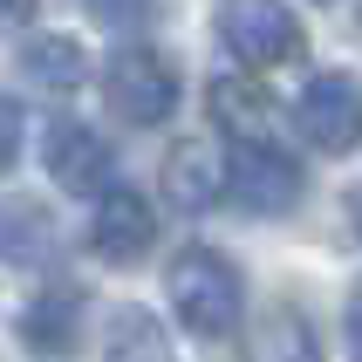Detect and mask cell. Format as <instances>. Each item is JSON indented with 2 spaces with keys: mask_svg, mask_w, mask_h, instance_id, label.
<instances>
[{
  "mask_svg": "<svg viewBox=\"0 0 362 362\" xmlns=\"http://www.w3.org/2000/svg\"><path fill=\"white\" fill-rule=\"evenodd\" d=\"M164 294H171V315H178L199 342H226V335L246 322V281H240V267L226 260L219 246H185V253H171Z\"/></svg>",
  "mask_w": 362,
  "mask_h": 362,
  "instance_id": "6da1fadb",
  "label": "cell"
},
{
  "mask_svg": "<svg viewBox=\"0 0 362 362\" xmlns=\"http://www.w3.org/2000/svg\"><path fill=\"white\" fill-rule=\"evenodd\" d=\"M103 103H110L117 123H137V130L144 123H164L178 110V69H171V55L144 48V41L117 48L103 62Z\"/></svg>",
  "mask_w": 362,
  "mask_h": 362,
  "instance_id": "7a4b0ae2",
  "label": "cell"
},
{
  "mask_svg": "<svg viewBox=\"0 0 362 362\" xmlns=\"http://www.w3.org/2000/svg\"><path fill=\"white\" fill-rule=\"evenodd\" d=\"M219 41L240 69H281V62H301L308 48L287 0H219Z\"/></svg>",
  "mask_w": 362,
  "mask_h": 362,
  "instance_id": "3957f363",
  "label": "cell"
},
{
  "mask_svg": "<svg viewBox=\"0 0 362 362\" xmlns=\"http://www.w3.org/2000/svg\"><path fill=\"white\" fill-rule=\"evenodd\" d=\"M226 199L240 205V212H253V219H281L301 199V171L267 137H240V151L226 158Z\"/></svg>",
  "mask_w": 362,
  "mask_h": 362,
  "instance_id": "277c9868",
  "label": "cell"
},
{
  "mask_svg": "<svg viewBox=\"0 0 362 362\" xmlns=\"http://www.w3.org/2000/svg\"><path fill=\"white\" fill-rule=\"evenodd\" d=\"M294 123H301V137L322 151V158H342L362 144V82L349 69H322V76H308L301 103H294Z\"/></svg>",
  "mask_w": 362,
  "mask_h": 362,
  "instance_id": "5b68a950",
  "label": "cell"
},
{
  "mask_svg": "<svg viewBox=\"0 0 362 362\" xmlns=\"http://www.w3.org/2000/svg\"><path fill=\"white\" fill-rule=\"evenodd\" d=\"M41 164H48V178H55L69 199H103V192H110V171H117L110 144H103L89 123H76V117H55V123H48Z\"/></svg>",
  "mask_w": 362,
  "mask_h": 362,
  "instance_id": "8992f818",
  "label": "cell"
},
{
  "mask_svg": "<svg viewBox=\"0 0 362 362\" xmlns=\"http://www.w3.org/2000/svg\"><path fill=\"white\" fill-rule=\"evenodd\" d=\"M89 246H96L110 267H137L151 246H158V205L130 192V185H110L96 199V226H89Z\"/></svg>",
  "mask_w": 362,
  "mask_h": 362,
  "instance_id": "52a82bcc",
  "label": "cell"
},
{
  "mask_svg": "<svg viewBox=\"0 0 362 362\" xmlns=\"http://www.w3.org/2000/svg\"><path fill=\"white\" fill-rule=\"evenodd\" d=\"M205 110H212V123H219L226 137H267L274 130V117H281V103H274V89L260 82V69H246V76H219L212 89H205Z\"/></svg>",
  "mask_w": 362,
  "mask_h": 362,
  "instance_id": "ba28073f",
  "label": "cell"
},
{
  "mask_svg": "<svg viewBox=\"0 0 362 362\" xmlns=\"http://www.w3.org/2000/svg\"><path fill=\"white\" fill-rule=\"evenodd\" d=\"M164 199L178 205V212H212L226 199V164L212 144H171V158H164Z\"/></svg>",
  "mask_w": 362,
  "mask_h": 362,
  "instance_id": "9c48e42d",
  "label": "cell"
},
{
  "mask_svg": "<svg viewBox=\"0 0 362 362\" xmlns=\"http://www.w3.org/2000/svg\"><path fill=\"white\" fill-rule=\"evenodd\" d=\"M246 362H322V342H315V322H308L294 301H274L246 335Z\"/></svg>",
  "mask_w": 362,
  "mask_h": 362,
  "instance_id": "30bf717a",
  "label": "cell"
},
{
  "mask_svg": "<svg viewBox=\"0 0 362 362\" xmlns=\"http://www.w3.org/2000/svg\"><path fill=\"white\" fill-rule=\"evenodd\" d=\"M82 335V294L76 287H48L35 294V308L21 315V342L35 349V356H69Z\"/></svg>",
  "mask_w": 362,
  "mask_h": 362,
  "instance_id": "8fae6325",
  "label": "cell"
},
{
  "mask_svg": "<svg viewBox=\"0 0 362 362\" xmlns=\"http://www.w3.org/2000/svg\"><path fill=\"white\" fill-rule=\"evenodd\" d=\"M0 260L7 267H48L55 260V219L35 199H7L0 205Z\"/></svg>",
  "mask_w": 362,
  "mask_h": 362,
  "instance_id": "7c38bea8",
  "label": "cell"
},
{
  "mask_svg": "<svg viewBox=\"0 0 362 362\" xmlns=\"http://www.w3.org/2000/svg\"><path fill=\"white\" fill-rule=\"evenodd\" d=\"M21 76L41 82V89H55V96H69V89L89 82V55L69 35H35V41H21Z\"/></svg>",
  "mask_w": 362,
  "mask_h": 362,
  "instance_id": "4fadbf2b",
  "label": "cell"
},
{
  "mask_svg": "<svg viewBox=\"0 0 362 362\" xmlns=\"http://www.w3.org/2000/svg\"><path fill=\"white\" fill-rule=\"evenodd\" d=\"M103 362H171V335L151 308H117L103 335Z\"/></svg>",
  "mask_w": 362,
  "mask_h": 362,
  "instance_id": "5bb4252c",
  "label": "cell"
},
{
  "mask_svg": "<svg viewBox=\"0 0 362 362\" xmlns=\"http://www.w3.org/2000/svg\"><path fill=\"white\" fill-rule=\"evenodd\" d=\"M171 0H89V14L103 28H144V21H158Z\"/></svg>",
  "mask_w": 362,
  "mask_h": 362,
  "instance_id": "9a60e30c",
  "label": "cell"
},
{
  "mask_svg": "<svg viewBox=\"0 0 362 362\" xmlns=\"http://www.w3.org/2000/svg\"><path fill=\"white\" fill-rule=\"evenodd\" d=\"M21 130H28L21 103H14V96H0V178H7V171H14V158H21Z\"/></svg>",
  "mask_w": 362,
  "mask_h": 362,
  "instance_id": "2e32d148",
  "label": "cell"
},
{
  "mask_svg": "<svg viewBox=\"0 0 362 362\" xmlns=\"http://www.w3.org/2000/svg\"><path fill=\"white\" fill-rule=\"evenodd\" d=\"M21 21H35V0H0V35L21 28Z\"/></svg>",
  "mask_w": 362,
  "mask_h": 362,
  "instance_id": "e0dca14e",
  "label": "cell"
},
{
  "mask_svg": "<svg viewBox=\"0 0 362 362\" xmlns=\"http://www.w3.org/2000/svg\"><path fill=\"white\" fill-rule=\"evenodd\" d=\"M349 349H356V362H362V287L349 294Z\"/></svg>",
  "mask_w": 362,
  "mask_h": 362,
  "instance_id": "ac0fdd59",
  "label": "cell"
},
{
  "mask_svg": "<svg viewBox=\"0 0 362 362\" xmlns=\"http://www.w3.org/2000/svg\"><path fill=\"white\" fill-rule=\"evenodd\" d=\"M349 219H356V233H362V192H356V199H349Z\"/></svg>",
  "mask_w": 362,
  "mask_h": 362,
  "instance_id": "d6986e66",
  "label": "cell"
},
{
  "mask_svg": "<svg viewBox=\"0 0 362 362\" xmlns=\"http://www.w3.org/2000/svg\"><path fill=\"white\" fill-rule=\"evenodd\" d=\"M322 7H328V0H322Z\"/></svg>",
  "mask_w": 362,
  "mask_h": 362,
  "instance_id": "ffe728a7",
  "label": "cell"
},
{
  "mask_svg": "<svg viewBox=\"0 0 362 362\" xmlns=\"http://www.w3.org/2000/svg\"><path fill=\"white\" fill-rule=\"evenodd\" d=\"M356 21H362V14H356Z\"/></svg>",
  "mask_w": 362,
  "mask_h": 362,
  "instance_id": "44dd1931",
  "label": "cell"
}]
</instances>
